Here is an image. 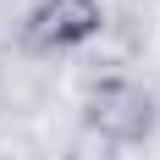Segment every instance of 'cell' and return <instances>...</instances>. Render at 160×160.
<instances>
[{"mask_svg":"<svg viewBox=\"0 0 160 160\" xmlns=\"http://www.w3.org/2000/svg\"><path fill=\"white\" fill-rule=\"evenodd\" d=\"M83 122L99 127L105 138H116L122 149L144 144L149 132H155V94H149L144 83H132V78H99V83H88Z\"/></svg>","mask_w":160,"mask_h":160,"instance_id":"cell-1","label":"cell"},{"mask_svg":"<svg viewBox=\"0 0 160 160\" xmlns=\"http://www.w3.org/2000/svg\"><path fill=\"white\" fill-rule=\"evenodd\" d=\"M99 33H105V0H39L22 17V50L28 55L78 50Z\"/></svg>","mask_w":160,"mask_h":160,"instance_id":"cell-2","label":"cell"},{"mask_svg":"<svg viewBox=\"0 0 160 160\" xmlns=\"http://www.w3.org/2000/svg\"><path fill=\"white\" fill-rule=\"evenodd\" d=\"M66 160H122V144L105 138L99 127H88V122H78V132L66 138Z\"/></svg>","mask_w":160,"mask_h":160,"instance_id":"cell-3","label":"cell"}]
</instances>
